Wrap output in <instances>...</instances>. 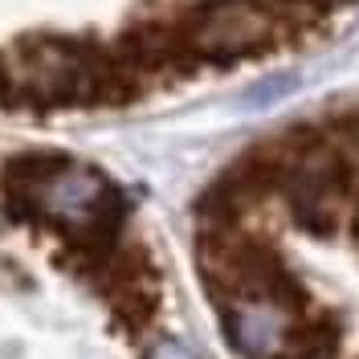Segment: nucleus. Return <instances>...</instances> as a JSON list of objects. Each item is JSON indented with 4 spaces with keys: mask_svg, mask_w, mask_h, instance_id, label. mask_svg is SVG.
Listing matches in <instances>:
<instances>
[{
    "mask_svg": "<svg viewBox=\"0 0 359 359\" xmlns=\"http://www.w3.org/2000/svg\"><path fill=\"white\" fill-rule=\"evenodd\" d=\"M180 25L188 49L212 66L253 57L282 37L273 0H196Z\"/></svg>",
    "mask_w": 359,
    "mask_h": 359,
    "instance_id": "f257e3e1",
    "label": "nucleus"
},
{
    "mask_svg": "<svg viewBox=\"0 0 359 359\" xmlns=\"http://www.w3.org/2000/svg\"><path fill=\"white\" fill-rule=\"evenodd\" d=\"M62 163H66V159L53 156V151H25V156H13L4 163V196H29V201H37L41 184L53 176Z\"/></svg>",
    "mask_w": 359,
    "mask_h": 359,
    "instance_id": "f03ea898",
    "label": "nucleus"
},
{
    "mask_svg": "<svg viewBox=\"0 0 359 359\" xmlns=\"http://www.w3.org/2000/svg\"><path fill=\"white\" fill-rule=\"evenodd\" d=\"M339 355V323L318 318L311 327L294 331L286 343V359H335Z\"/></svg>",
    "mask_w": 359,
    "mask_h": 359,
    "instance_id": "7ed1b4c3",
    "label": "nucleus"
},
{
    "mask_svg": "<svg viewBox=\"0 0 359 359\" xmlns=\"http://www.w3.org/2000/svg\"><path fill=\"white\" fill-rule=\"evenodd\" d=\"M278 339H282V327H278V318L262 306H253V311H241L237 314V343L253 351V355H266L278 347Z\"/></svg>",
    "mask_w": 359,
    "mask_h": 359,
    "instance_id": "20e7f679",
    "label": "nucleus"
},
{
    "mask_svg": "<svg viewBox=\"0 0 359 359\" xmlns=\"http://www.w3.org/2000/svg\"><path fill=\"white\" fill-rule=\"evenodd\" d=\"M294 86V74H273L266 82H257V86L245 94V107H266V102H278L282 94H290Z\"/></svg>",
    "mask_w": 359,
    "mask_h": 359,
    "instance_id": "39448f33",
    "label": "nucleus"
},
{
    "mask_svg": "<svg viewBox=\"0 0 359 359\" xmlns=\"http://www.w3.org/2000/svg\"><path fill=\"white\" fill-rule=\"evenodd\" d=\"M151 359H196V355H192V351H184L180 343H163V347H159Z\"/></svg>",
    "mask_w": 359,
    "mask_h": 359,
    "instance_id": "423d86ee",
    "label": "nucleus"
}]
</instances>
